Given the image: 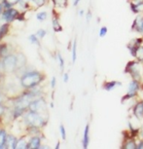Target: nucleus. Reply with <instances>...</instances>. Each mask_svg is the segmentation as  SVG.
Wrapping results in <instances>:
<instances>
[{"label":"nucleus","mask_w":143,"mask_h":149,"mask_svg":"<svg viewBox=\"0 0 143 149\" xmlns=\"http://www.w3.org/2000/svg\"><path fill=\"white\" fill-rule=\"evenodd\" d=\"M7 56V46L5 44L0 45V58H4Z\"/></svg>","instance_id":"bb28decb"},{"label":"nucleus","mask_w":143,"mask_h":149,"mask_svg":"<svg viewBox=\"0 0 143 149\" xmlns=\"http://www.w3.org/2000/svg\"><path fill=\"white\" fill-rule=\"evenodd\" d=\"M128 1H130V0H128Z\"/></svg>","instance_id":"a18cd8bd"},{"label":"nucleus","mask_w":143,"mask_h":149,"mask_svg":"<svg viewBox=\"0 0 143 149\" xmlns=\"http://www.w3.org/2000/svg\"><path fill=\"white\" fill-rule=\"evenodd\" d=\"M24 121L27 124V126L31 129H41L47 123L46 118H44L42 115L37 113V112L30 110L26 112V116H24Z\"/></svg>","instance_id":"f03ea898"},{"label":"nucleus","mask_w":143,"mask_h":149,"mask_svg":"<svg viewBox=\"0 0 143 149\" xmlns=\"http://www.w3.org/2000/svg\"><path fill=\"white\" fill-rule=\"evenodd\" d=\"M3 100H4V97H3V95H0V104H2V102H3Z\"/></svg>","instance_id":"a19ab883"},{"label":"nucleus","mask_w":143,"mask_h":149,"mask_svg":"<svg viewBox=\"0 0 143 149\" xmlns=\"http://www.w3.org/2000/svg\"><path fill=\"white\" fill-rule=\"evenodd\" d=\"M141 45H143V37H137V38L131 39L128 43L127 47L128 49V52H130V54L133 56V58H134V56H135L137 49H138Z\"/></svg>","instance_id":"6e6552de"},{"label":"nucleus","mask_w":143,"mask_h":149,"mask_svg":"<svg viewBox=\"0 0 143 149\" xmlns=\"http://www.w3.org/2000/svg\"><path fill=\"white\" fill-rule=\"evenodd\" d=\"M131 10L134 14H141L143 12V0H130Z\"/></svg>","instance_id":"1a4fd4ad"},{"label":"nucleus","mask_w":143,"mask_h":149,"mask_svg":"<svg viewBox=\"0 0 143 149\" xmlns=\"http://www.w3.org/2000/svg\"><path fill=\"white\" fill-rule=\"evenodd\" d=\"M17 142H18V139H17L14 136H11V134H9V136H7L5 148H11V149L16 148L17 147Z\"/></svg>","instance_id":"dca6fc26"},{"label":"nucleus","mask_w":143,"mask_h":149,"mask_svg":"<svg viewBox=\"0 0 143 149\" xmlns=\"http://www.w3.org/2000/svg\"><path fill=\"white\" fill-rule=\"evenodd\" d=\"M90 143V125H86L85 130H84V134H83V139H82V145L83 148H88Z\"/></svg>","instance_id":"4468645a"},{"label":"nucleus","mask_w":143,"mask_h":149,"mask_svg":"<svg viewBox=\"0 0 143 149\" xmlns=\"http://www.w3.org/2000/svg\"><path fill=\"white\" fill-rule=\"evenodd\" d=\"M28 109L30 111H34L37 112L40 115H42L44 118L48 119V117H45V115L48 116V110H47V105H46V102L43 100L42 97L40 98H36V100H33L30 104L28 106Z\"/></svg>","instance_id":"20e7f679"},{"label":"nucleus","mask_w":143,"mask_h":149,"mask_svg":"<svg viewBox=\"0 0 143 149\" xmlns=\"http://www.w3.org/2000/svg\"><path fill=\"white\" fill-rule=\"evenodd\" d=\"M46 34H47V31L45 29H38L37 33H36V35H37L40 39H43L45 36H46Z\"/></svg>","instance_id":"c756f323"},{"label":"nucleus","mask_w":143,"mask_h":149,"mask_svg":"<svg viewBox=\"0 0 143 149\" xmlns=\"http://www.w3.org/2000/svg\"><path fill=\"white\" fill-rule=\"evenodd\" d=\"M52 24H53V29H54V30L56 32H60L62 30V27H61V24L60 21H58V18H56V17H54L52 19Z\"/></svg>","instance_id":"a211bd4d"},{"label":"nucleus","mask_w":143,"mask_h":149,"mask_svg":"<svg viewBox=\"0 0 143 149\" xmlns=\"http://www.w3.org/2000/svg\"><path fill=\"white\" fill-rule=\"evenodd\" d=\"M141 88H142L141 81L133 79L130 82V84H128V91L126 95H128V97L131 98H134L135 97H137V95H138V93L140 92Z\"/></svg>","instance_id":"423d86ee"},{"label":"nucleus","mask_w":143,"mask_h":149,"mask_svg":"<svg viewBox=\"0 0 143 149\" xmlns=\"http://www.w3.org/2000/svg\"><path fill=\"white\" fill-rule=\"evenodd\" d=\"M4 111H5V106L3 104H0V116L4 113Z\"/></svg>","instance_id":"c9c22d12"},{"label":"nucleus","mask_w":143,"mask_h":149,"mask_svg":"<svg viewBox=\"0 0 143 149\" xmlns=\"http://www.w3.org/2000/svg\"><path fill=\"white\" fill-rule=\"evenodd\" d=\"M27 63L26 57L22 53H19L17 55V69H21L22 67H24Z\"/></svg>","instance_id":"2eb2a0df"},{"label":"nucleus","mask_w":143,"mask_h":149,"mask_svg":"<svg viewBox=\"0 0 143 149\" xmlns=\"http://www.w3.org/2000/svg\"><path fill=\"white\" fill-rule=\"evenodd\" d=\"M79 16H81V17L84 16V11L83 10H79Z\"/></svg>","instance_id":"37998d69"},{"label":"nucleus","mask_w":143,"mask_h":149,"mask_svg":"<svg viewBox=\"0 0 143 149\" xmlns=\"http://www.w3.org/2000/svg\"><path fill=\"white\" fill-rule=\"evenodd\" d=\"M27 143L26 141L24 139H18V142H17V149H21V148H27Z\"/></svg>","instance_id":"393cba45"},{"label":"nucleus","mask_w":143,"mask_h":149,"mask_svg":"<svg viewBox=\"0 0 143 149\" xmlns=\"http://www.w3.org/2000/svg\"><path fill=\"white\" fill-rule=\"evenodd\" d=\"M3 69L6 73H13L17 70V55H7L2 60Z\"/></svg>","instance_id":"39448f33"},{"label":"nucleus","mask_w":143,"mask_h":149,"mask_svg":"<svg viewBox=\"0 0 143 149\" xmlns=\"http://www.w3.org/2000/svg\"><path fill=\"white\" fill-rule=\"evenodd\" d=\"M133 114L137 119H143V102L139 100V102H136L134 103L133 106Z\"/></svg>","instance_id":"9b49d317"},{"label":"nucleus","mask_w":143,"mask_h":149,"mask_svg":"<svg viewBox=\"0 0 143 149\" xmlns=\"http://www.w3.org/2000/svg\"><path fill=\"white\" fill-rule=\"evenodd\" d=\"M60 133L61 139H62L63 140H65L66 139V131H65V128H64L63 125L60 126Z\"/></svg>","instance_id":"c85d7f7f"},{"label":"nucleus","mask_w":143,"mask_h":149,"mask_svg":"<svg viewBox=\"0 0 143 149\" xmlns=\"http://www.w3.org/2000/svg\"><path fill=\"white\" fill-rule=\"evenodd\" d=\"M3 11H4V5L3 3H0V15L3 13Z\"/></svg>","instance_id":"ea45409f"},{"label":"nucleus","mask_w":143,"mask_h":149,"mask_svg":"<svg viewBox=\"0 0 143 149\" xmlns=\"http://www.w3.org/2000/svg\"><path fill=\"white\" fill-rule=\"evenodd\" d=\"M71 53H72V63H75L77 60V40L75 39L73 41V45L71 48Z\"/></svg>","instance_id":"aec40b11"},{"label":"nucleus","mask_w":143,"mask_h":149,"mask_svg":"<svg viewBox=\"0 0 143 149\" xmlns=\"http://www.w3.org/2000/svg\"><path fill=\"white\" fill-rule=\"evenodd\" d=\"M44 74L38 71H29L24 73L21 77L19 82L22 88L24 89H32L34 87L38 86L42 81L44 80Z\"/></svg>","instance_id":"f257e3e1"},{"label":"nucleus","mask_w":143,"mask_h":149,"mask_svg":"<svg viewBox=\"0 0 143 149\" xmlns=\"http://www.w3.org/2000/svg\"><path fill=\"white\" fill-rule=\"evenodd\" d=\"M41 147V137L38 136H32L27 143V148L30 149H37Z\"/></svg>","instance_id":"f8f14e48"},{"label":"nucleus","mask_w":143,"mask_h":149,"mask_svg":"<svg viewBox=\"0 0 143 149\" xmlns=\"http://www.w3.org/2000/svg\"><path fill=\"white\" fill-rule=\"evenodd\" d=\"M134 58H135L138 61H140V63H143V45H141V46L137 49Z\"/></svg>","instance_id":"4be33fe9"},{"label":"nucleus","mask_w":143,"mask_h":149,"mask_svg":"<svg viewBox=\"0 0 143 149\" xmlns=\"http://www.w3.org/2000/svg\"><path fill=\"white\" fill-rule=\"evenodd\" d=\"M142 148H143V139H140L138 141H137L136 149H142Z\"/></svg>","instance_id":"473e14b6"},{"label":"nucleus","mask_w":143,"mask_h":149,"mask_svg":"<svg viewBox=\"0 0 143 149\" xmlns=\"http://www.w3.org/2000/svg\"><path fill=\"white\" fill-rule=\"evenodd\" d=\"M8 30H9V22H4V24L0 26V40L6 36V34L8 33Z\"/></svg>","instance_id":"6ab92c4d"},{"label":"nucleus","mask_w":143,"mask_h":149,"mask_svg":"<svg viewBox=\"0 0 143 149\" xmlns=\"http://www.w3.org/2000/svg\"><path fill=\"white\" fill-rule=\"evenodd\" d=\"M1 18L3 19V21L5 22H12L13 21H15L16 19L19 18V13L18 12V10L13 9V8H9V9H5L3 11V13L1 14Z\"/></svg>","instance_id":"0eeeda50"},{"label":"nucleus","mask_w":143,"mask_h":149,"mask_svg":"<svg viewBox=\"0 0 143 149\" xmlns=\"http://www.w3.org/2000/svg\"><path fill=\"white\" fill-rule=\"evenodd\" d=\"M108 29L106 26H102L101 29H99V37H104V36L107 34Z\"/></svg>","instance_id":"7c9ffc66"},{"label":"nucleus","mask_w":143,"mask_h":149,"mask_svg":"<svg viewBox=\"0 0 143 149\" xmlns=\"http://www.w3.org/2000/svg\"><path fill=\"white\" fill-rule=\"evenodd\" d=\"M80 1H81V0H73V6L74 7H77L78 4L80 3Z\"/></svg>","instance_id":"4c0bfd02"},{"label":"nucleus","mask_w":143,"mask_h":149,"mask_svg":"<svg viewBox=\"0 0 143 149\" xmlns=\"http://www.w3.org/2000/svg\"><path fill=\"white\" fill-rule=\"evenodd\" d=\"M139 34H141V35H142V37H143V22H142L141 29H140V32H139Z\"/></svg>","instance_id":"79ce46f5"},{"label":"nucleus","mask_w":143,"mask_h":149,"mask_svg":"<svg viewBox=\"0 0 143 149\" xmlns=\"http://www.w3.org/2000/svg\"><path fill=\"white\" fill-rule=\"evenodd\" d=\"M91 18H92V13L91 12H88V14H87V22H90L91 21Z\"/></svg>","instance_id":"e433bc0d"},{"label":"nucleus","mask_w":143,"mask_h":149,"mask_svg":"<svg viewBox=\"0 0 143 149\" xmlns=\"http://www.w3.org/2000/svg\"><path fill=\"white\" fill-rule=\"evenodd\" d=\"M68 80H69V75H68V73H64L63 74V81L65 83L68 82Z\"/></svg>","instance_id":"f704fd0d"},{"label":"nucleus","mask_w":143,"mask_h":149,"mask_svg":"<svg viewBox=\"0 0 143 149\" xmlns=\"http://www.w3.org/2000/svg\"><path fill=\"white\" fill-rule=\"evenodd\" d=\"M55 6L58 8H66L68 4V0H53Z\"/></svg>","instance_id":"5701e85b"},{"label":"nucleus","mask_w":143,"mask_h":149,"mask_svg":"<svg viewBox=\"0 0 143 149\" xmlns=\"http://www.w3.org/2000/svg\"><path fill=\"white\" fill-rule=\"evenodd\" d=\"M8 134L5 130H0V148H5Z\"/></svg>","instance_id":"f3484780"},{"label":"nucleus","mask_w":143,"mask_h":149,"mask_svg":"<svg viewBox=\"0 0 143 149\" xmlns=\"http://www.w3.org/2000/svg\"><path fill=\"white\" fill-rule=\"evenodd\" d=\"M60 147V142H58V143H57V145H56V148L58 149Z\"/></svg>","instance_id":"c03bdc74"},{"label":"nucleus","mask_w":143,"mask_h":149,"mask_svg":"<svg viewBox=\"0 0 143 149\" xmlns=\"http://www.w3.org/2000/svg\"><path fill=\"white\" fill-rule=\"evenodd\" d=\"M47 16H48L47 12H39L37 13V15H36V19L40 22H44L45 19H47Z\"/></svg>","instance_id":"a878e982"},{"label":"nucleus","mask_w":143,"mask_h":149,"mask_svg":"<svg viewBox=\"0 0 143 149\" xmlns=\"http://www.w3.org/2000/svg\"><path fill=\"white\" fill-rule=\"evenodd\" d=\"M39 38L36 34H31L29 35L28 37V40L31 44H34V45H37V46H40V42H39Z\"/></svg>","instance_id":"b1692460"},{"label":"nucleus","mask_w":143,"mask_h":149,"mask_svg":"<svg viewBox=\"0 0 143 149\" xmlns=\"http://www.w3.org/2000/svg\"><path fill=\"white\" fill-rule=\"evenodd\" d=\"M118 86H122V83L119 82V81H106V82L102 84L103 90H105L107 92L112 91V90H114Z\"/></svg>","instance_id":"ddd939ff"},{"label":"nucleus","mask_w":143,"mask_h":149,"mask_svg":"<svg viewBox=\"0 0 143 149\" xmlns=\"http://www.w3.org/2000/svg\"><path fill=\"white\" fill-rule=\"evenodd\" d=\"M57 60L58 61V63H60V69L62 70V69L64 68V60H63V58H62V56H61L60 53H58V55H57Z\"/></svg>","instance_id":"cd10ccee"},{"label":"nucleus","mask_w":143,"mask_h":149,"mask_svg":"<svg viewBox=\"0 0 143 149\" xmlns=\"http://www.w3.org/2000/svg\"><path fill=\"white\" fill-rule=\"evenodd\" d=\"M137 141L134 139V136L131 134L130 136H125V139L123 141L122 148L124 149H136Z\"/></svg>","instance_id":"9d476101"},{"label":"nucleus","mask_w":143,"mask_h":149,"mask_svg":"<svg viewBox=\"0 0 143 149\" xmlns=\"http://www.w3.org/2000/svg\"><path fill=\"white\" fill-rule=\"evenodd\" d=\"M22 0H3V5L5 9H9V8H12L14 5L18 4L19 2H21Z\"/></svg>","instance_id":"412c9836"},{"label":"nucleus","mask_w":143,"mask_h":149,"mask_svg":"<svg viewBox=\"0 0 143 149\" xmlns=\"http://www.w3.org/2000/svg\"><path fill=\"white\" fill-rule=\"evenodd\" d=\"M125 72L131 75V77L134 80H142L143 76V63L138 61H131L126 65Z\"/></svg>","instance_id":"7ed1b4c3"},{"label":"nucleus","mask_w":143,"mask_h":149,"mask_svg":"<svg viewBox=\"0 0 143 149\" xmlns=\"http://www.w3.org/2000/svg\"><path fill=\"white\" fill-rule=\"evenodd\" d=\"M56 85H57V78L53 77L52 78V81H51V87H52V89H55L56 88Z\"/></svg>","instance_id":"72a5a7b5"},{"label":"nucleus","mask_w":143,"mask_h":149,"mask_svg":"<svg viewBox=\"0 0 143 149\" xmlns=\"http://www.w3.org/2000/svg\"><path fill=\"white\" fill-rule=\"evenodd\" d=\"M4 71V69H3V64H2V61H0V76H1V74H2V72Z\"/></svg>","instance_id":"58836bf2"},{"label":"nucleus","mask_w":143,"mask_h":149,"mask_svg":"<svg viewBox=\"0 0 143 149\" xmlns=\"http://www.w3.org/2000/svg\"><path fill=\"white\" fill-rule=\"evenodd\" d=\"M31 1L34 2L37 6H43L45 4V0H31Z\"/></svg>","instance_id":"2f4dec72"}]
</instances>
